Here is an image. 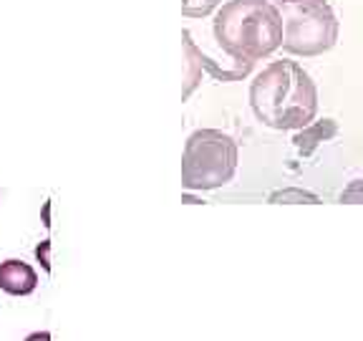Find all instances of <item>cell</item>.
Here are the masks:
<instances>
[{"mask_svg":"<svg viewBox=\"0 0 363 341\" xmlns=\"http://www.w3.org/2000/svg\"><path fill=\"white\" fill-rule=\"evenodd\" d=\"M220 48L233 58V79L240 81L260 58L283 45V21L272 0H227L212 23Z\"/></svg>","mask_w":363,"mask_h":341,"instance_id":"6da1fadb","label":"cell"},{"mask_svg":"<svg viewBox=\"0 0 363 341\" xmlns=\"http://www.w3.org/2000/svg\"><path fill=\"white\" fill-rule=\"evenodd\" d=\"M250 107L270 129L298 131L318 114V86L298 61H272L250 86Z\"/></svg>","mask_w":363,"mask_h":341,"instance_id":"7a4b0ae2","label":"cell"},{"mask_svg":"<svg viewBox=\"0 0 363 341\" xmlns=\"http://www.w3.org/2000/svg\"><path fill=\"white\" fill-rule=\"evenodd\" d=\"M283 21V48L293 56L313 58L338 43L340 23L328 0H272Z\"/></svg>","mask_w":363,"mask_h":341,"instance_id":"3957f363","label":"cell"},{"mask_svg":"<svg viewBox=\"0 0 363 341\" xmlns=\"http://www.w3.org/2000/svg\"><path fill=\"white\" fill-rule=\"evenodd\" d=\"M238 142L225 131H192L182 154V188L189 193L225 188L238 172Z\"/></svg>","mask_w":363,"mask_h":341,"instance_id":"277c9868","label":"cell"},{"mask_svg":"<svg viewBox=\"0 0 363 341\" xmlns=\"http://www.w3.org/2000/svg\"><path fill=\"white\" fill-rule=\"evenodd\" d=\"M38 288V273L30 263L8 258L0 263V291L8 296H30Z\"/></svg>","mask_w":363,"mask_h":341,"instance_id":"5b68a950","label":"cell"},{"mask_svg":"<svg viewBox=\"0 0 363 341\" xmlns=\"http://www.w3.org/2000/svg\"><path fill=\"white\" fill-rule=\"evenodd\" d=\"M335 134H338V124H335L333 119L311 121L308 126L298 129L293 144H295V149H298V154H303V157H311V154L320 147V142H328V139H333Z\"/></svg>","mask_w":363,"mask_h":341,"instance_id":"8992f818","label":"cell"},{"mask_svg":"<svg viewBox=\"0 0 363 341\" xmlns=\"http://www.w3.org/2000/svg\"><path fill=\"white\" fill-rule=\"evenodd\" d=\"M184 66H187V74H184V89H182V99H189L192 91L197 89V84L202 81V51L192 40V33L184 31Z\"/></svg>","mask_w":363,"mask_h":341,"instance_id":"52a82bcc","label":"cell"},{"mask_svg":"<svg viewBox=\"0 0 363 341\" xmlns=\"http://www.w3.org/2000/svg\"><path fill=\"white\" fill-rule=\"evenodd\" d=\"M270 202L275 205H298V202H308V205H318L320 200H318V195L308 193V190H301V188H288V190H278V193H272Z\"/></svg>","mask_w":363,"mask_h":341,"instance_id":"ba28073f","label":"cell"},{"mask_svg":"<svg viewBox=\"0 0 363 341\" xmlns=\"http://www.w3.org/2000/svg\"><path fill=\"white\" fill-rule=\"evenodd\" d=\"M222 6V0H182V16L187 18H207L212 11Z\"/></svg>","mask_w":363,"mask_h":341,"instance_id":"9c48e42d","label":"cell"},{"mask_svg":"<svg viewBox=\"0 0 363 341\" xmlns=\"http://www.w3.org/2000/svg\"><path fill=\"white\" fill-rule=\"evenodd\" d=\"M340 202L343 205H361L363 202V180H353L343 193H340Z\"/></svg>","mask_w":363,"mask_h":341,"instance_id":"30bf717a","label":"cell"},{"mask_svg":"<svg viewBox=\"0 0 363 341\" xmlns=\"http://www.w3.org/2000/svg\"><path fill=\"white\" fill-rule=\"evenodd\" d=\"M35 258H38L40 268L45 273H51V240H40L38 248H35Z\"/></svg>","mask_w":363,"mask_h":341,"instance_id":"8fae6325","label":"cell"},{"mask_svg":"<svg viewBox=\"0 0 363 341\" xmlns=\"http://www.w3.org/2000/svg\"><path fill=\"white\" fill-rule=\"evenodd\" d=\"M23 341H51V331H33V334H28Z\"/></svg>","mask_w":363,"mask_h":341,"instance_id":"7c38bea8","label":"cell"},{"mask_svg":"<svg viewBox=\"0 0 363 341\" xmlns=\"http://www.w3.org/2000/svg\"><path fill=\"white\" fill-rule=\"evenodd\" d=\"M43 225L45 227H51V200L43 205Z\"/></svg>","mask_w":363,"mask_h":341,"instance_id":"4fadbf2b","label":"cell"}]
</instances>
